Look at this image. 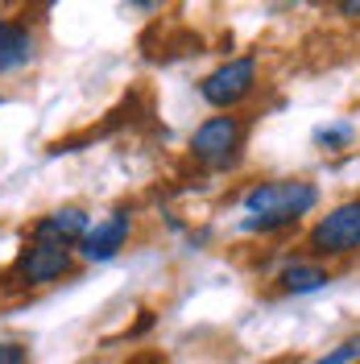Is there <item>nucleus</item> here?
<instances>
[{"mask_svg": "<svg viewBox=\"0 0 360 364\" xmlns=\"http://www.w3.org/2000/svg\"><path fill=\"white\" fill-rule=\"evenodd\" d=\"M319 203V191L311 182L294 178V182H261L245 195L248 207V232H277V228L298 224L311 207Z\"/></svg>", "mask_w": 360, "mask_h": 364, "instance_id": "1", "label": "nucleus"}, {"mask_svg": "<svg viewBox=\"0 0 360 364\" xmlns=\"http://www.w3.org/2000/svg\"><path fill=\"white\" fill-rule=\"evenodd\" d=\"M311 249L319 257H348L360 249V199L332 207L315 228H311Z\"/></svg>", "mask_w": 360, "mask_h": 364, "instance_id": "2", "label": "nucleus"}, {"mask_svg": "<svg viewBox=\"0 0 360 364\" xmlns=\"http://www.w3.org/2000/svg\"><path fill=\"white\" fill-rule=\"evenodd\" d=\"M257 87V63L253 58H228L224 67H216L207 79L199 83V95L211 104V108H236L240 100H248Z\"/></svg>", "mask_w": 360, "mask_h": 364, "instance_id": "3", "label": "nucleus"}, {"mask_svg": "<svg viewBox=\"0 0 360 364\" xmlns=\"http://www.w3.org/2000/svg\"><path fill=\"white\" fill-rule=\"evenodd\" d=\"M240 136H245V124L240 116H211L203 120L195 136H191V149L203 166H228L240 149Z\"/></svg>", "mask_w": 360, "mask_h": 364, "instance_id": "4", "label": "nucleus"}, {"mask_svg": "<svg viewBox=\"0 0 360 364\" xmlns=\"http://www.w3.org/2000/svg\"><path fill=\"white\" fill-rule=\"evenodd\" d=\"M67 269H70V245H54V240H29L17 257L21 286H50Z\"/></svg>", "mask_w": 360, "mask_h": 364, "instance_id": "5", "label": "nucleus"}, {"mask_svg": "<svg viewBox=\"0 0 360 364\" xmlns=\"http://www.w3.org/2000/svg\"><path fill=\"white\" fill-rule=\"evenodd\" d=\"M129 228H133L129 211H112L108 220H100V224L79 240V252H83L88 261H112L116 252L125 249V240H129Z\"/></svg>", "mask_w": 360, "mask_h": 364, "instance_id": "6", "label": "nucleus"}, {"mask_svg": "<svg viewBox=\"0 0 360 364\" xmlns=\"http://www.w3.org/2000/svg\"><path fill=\"white\" fill-rule=\"evenodd\" d=\"M91 232L88 224V211L79 207H63V211H50L46 220L33 224V240H54V245H75Z\"/></svg>", "mask_w": 360, "mask_h": 364, "instance_id": "7", "label": "nucleus"}, {"mask_svg": "<svg viewBox=\"0 0 360 364\" xmlns=\"http://www.w3.org/2000/svg\"><path fill=\"white\" fill-rule=\"evenodd\" d=\"M33 58V38L29 29L17 21H0V75L4 70H17Z\"/></svg>", "mask_w": 360, "mask_h": 364, "instance_id": "8", "label": "nucleus"}, {"mask_svg": "<svg viewBox=\"0 0 360 364\" xmlns=\"http://www.w3.org/2000/svg\"><path fill=\"white\" fill-rule=\"evenodd\" d=\"M277 282H282V290H290V294H311V290H323V286L332 282V273L323 269V265H302V261H298V265H286Z\"/></svg>", "mask_w": 360, "mask_h": 364, "instance_id": "9", "label": "nucleus"}, {"mask_svg": "<svg viewBox=\"0 0 360 364\" xmlns=\"http://www.w3.org/2000/svg\"><path fill=\"white\" fill-rule=\"evenodd\" d=\"M360 356V340H352V343H339L336 352H327V356H319L315 364H348V360H356Z\"/></svg>", "mask_w": 360, "mask_h": 364, "instance_id": "10", "label": "nucleus"}, {"mask_svg": "<svg viewBox=\"0 0 360 364\" xmlns=\"http://www.w3.org/2000/svg\"><path fill=\"white\" fill-rule=\"evenodd\" d=\"M0 364H29V352L21 343H0Z\"/></svg>", "mask_w": 360, "mask_h": 364, "instance_id": "11", "label": "nucleus"}, {"mask_svg": "<svg viewBox=\"0 0 360 364\" xmlns=\"http://www.w3.org/2000/svg\"><path fill=\"white\" fill-rule=\"evenodd\" d=\"M339 17H360V0H336Z\"/></svg>", "mask_w": 360, "mask_h": 364, "instance_id": "12", "label": "nucleus"}, {"mask_svg": "<svg viewBox=\"0 0 360 364\" xmlns=\"http://www.w3.org/2000/svg\"><path fill=\"white\" fill-rule=\"evenodd\" d=\"M133 4H141V9H149V4H154V0H133Z\"/></svg>", "mask_w": 360, "mask_h": 364, "instance_id": "13", "label": "nucleus"}, {"mask_svg": "<svg viewBox=\"0 0 360 364\" xmlns=\"http://www.w3.org/2000/svg\"><path fill=\"white\" fill-rule=\"evenodd\" d=\"M0 104H4V100H0Z\"/></svg>", "mask_w": 360, "mask_h": 364, "instance_id": "14", "label": "nucleus"}]
</instances>
